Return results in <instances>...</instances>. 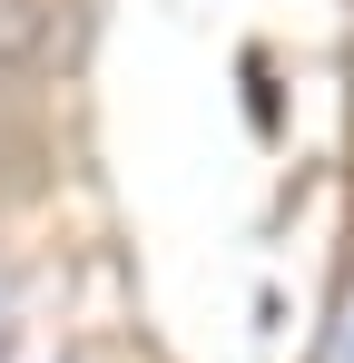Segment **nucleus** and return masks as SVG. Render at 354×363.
I'll list each match as a JSON object with an SVG mask.
<instances>
[{
	"mask_svg": "<svg viewBox=\"0 0 354 363\" xmlns=\"http://www.w3.org/2000/svg\"><path fill=\"white\" fill-rule=\"evenodd\" d=\"M335 363H354V304H345V324H335Z\"/></svg>",
	"mask_w": 354,
	"mask_h": 363,
	"instance_id": "nucleus-1",
	"label": "nucleus"
}]
</instances>
